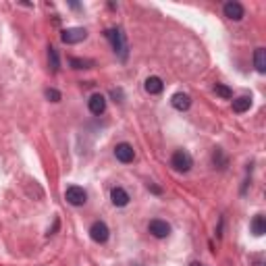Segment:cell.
<instances>
[{"label":"cell","instance_id":"4","mask_svg":"<svg viewBox=\"0 0 266 266\" xmlns=\"http://www.w3.org/2000/svg\"><path fill=\"white\" fill-rule=\"evenodd\" d=\"M108 227H106V223H102V220H96V223L90 227V237L94 239L96 243H106L108 241Z\"/></svg>","mask_w":266,"mask_h":266},{"label":"cell","instance_id":"17","mask_svg":"<svg viewBox=\"0 0 266 266\" xmlns=\"http://www.w3.org/2000/svg\"><path fill=\"white\" fill-rule=\"evenodd\" d=\"M212 162H214V166H218V168L227 166V156L223 154V150H220V148L214 150V154H212Z\"/></svg>","mask_w":266,"mask_h":266},{"label":"cell","instance_id":"19","mask_svg":"<svg viewBox=\"0 0 266 266\" xmlns=\"http://www.w3.org/2000/svg\"><path fill=\"white\" fill-rule=\"evenodd\" d=\"M214 92L220 96V98H225V100H231V98H233L231 87H227V85H223V83H216V85H214Z\"/></svg>","mask_w":266,"mask_h":266},{"label":"cell","instance_id":"3","mask_svg":"<svg viewBox=\"0 0 266 266\" xmlns=\"http://www.w3.org/2000/svg\"><path fill=\"white\" fill-rule=\"evenodd\" d=\"M65 200L71 204V206H83V204L87 202V193L83 187H79V185H71V187H67L65 191Z\"/></svg>","mask_w":266,"mask_h":266},{"label":"cell","instance_id":"14","mask_svg":"<svg viewBox=\"0 0 266 266\" xmlns=\"http://www.w3.org/2000/svg\"><path fill=\"white\" fill-rule=\"evenodd\" d=\"M254 65H256V69H258V73H266V50L264 48H256Z\"/></svg>","mask_w":266,"mask_h":266},{"label":"cell","instance_id":"13","mask_svg":"<svg viewBox=\"0 0 266 266\" xmlns=\"http://www.w3.org/2000/svg\"><path fill=\"white\" fill-rule=\"evenodd\" d=\"M252 233H254L256 237H262V235L266 233V218H264L262 214H256V216L252 218Z\"/></svg>","mask_w":266,"mask_h":266},{"label":"cell","instance_id":"12","mask_svg":"<svg viewBox=\"0 0 266 266\" xmlns=\"http://www.w3.org/2000/svg\"><path fill=\"white\" fill-rule=\"evenodd\" d=\"M162 90H164V83H162V79H160V77L152 75V77H148V79H146V92H148V94L158 96V94H162Z\"/></svg>","mask_w":266,"mask_h":266},{"label":"cell","instance_id":"10","mask_svg":"<svg viewBox=\"0 0 266 266\" xmlns=\"http://www.w3.org/2000/svg\"><path fill=\"white\" fill-rule=\"evenodd\" d=\"M171 104H173V108L183 112V110H187L189 106H191V98H189L187 94H183V92H177V94H173Z\"/></svg>","mask_w":266,"mask_h":266},{"label":"cell","instance_id":"2","mask_svg":"<svg viewBox=\"0 0 266 266\" xmlns=\"http://www.w3.org/2000/svg\"><path fill=\"white\" fill-rule=\"evenodd\" d=\"M191 164H193V160L185 150H177V152L173 154V158H171V166L175 168V171H179V173H187L191 168Z\"/></svg>","mask_w":266,"mask_h":266},{"label":"cell","instance_id":"6","mask_svg":"<svg viewBox=\"0 0 266 266\" xmlns=\"http://www.w3.org/2000/svg\"><path fill=\"white\" fill-rule=\"evenodd\" d=\"M85 38H87V31L83 27H69V29L63 31V35H60V40H63L65 44H79Z\"/></svg>","mask_w":266,"mask_h":266},{"label":"cell","instance_id":"16","mask_svg":"<svg viewBox=\"0 0 266 266\" xmlns=\"http://www.w3.org/2000/svg\"><path fill=\"white\" fill-rule=\"evenodd\" d=\"M48 60H50V67H52V73H56V71L60 69V60H58V52L56 48H48Z\"/></svg>","mask_w":266,"mask_h":266},{"label":"cell","instance_id":"20","mask_svg":"<svg viewBox=\"0 0 266 266\" xmlns=\"http://www.w3.org/2000/svg\"><path fill=\"white\" fill-rule=\"evenodd\" d=\"M46 98L52 102H60V92H56L54 87H50V90H46Z\"/></svg>","mask_w":266,"mask_h":266},{"label":"cell","instance_id":"15","mask_svg":"<svg viewBox=\"0 0 266 266\" xmlns=\"http://www.w3.org/2000/svg\"><path fill=\"white\" fill-rule=\"evenodd\" d=\"M250 106H252L250 96H239V98L233 100V110L235 112H245V110H250Z\"/></svg>","mask_w":266,"mask_h":266},{"label":"cell","instance_id":"5","mask_svg":"<svg viewBox=\"0 0 266 266\" xmlns=\"http://www.w3.org/2000/svg\"><path fill=\"white\" fill-rule=\"evenodd\" d=\"M148 231L152 233L156 239H164V237H168V233H171V225H168L166 220L154 218V220H150V225H148Z\"/></svg>","mask_w":266,"mask_h":266},{"label":"cell","instance_id":"9","mask_svg":"<svg viewBox=\"0 0 266 266\" xmlns=\"http://www.w3.org/2000/svg\"><path fill=\"white\" fill-rule=\"evenodd\" d=\"M87 106H90L92 114L100 117V114H104V110H106V98L102 94H92V98L87 100Z\"/></svg>","mask_w":266,"mask_h":266},{"label":"cell","instance_id":"7","mask_svg":"<svg viewBox=\"0 0 266 266\" xmlns=\"http://www.w3.org/2000/svg\"><path fill=\"white\" fill-rule=\"evenodd\" d=\"M114 156H117V160L129 164V162H133V158H135V152H133L131 144L123 141V144H117V148H114Z\"/></svg>","mask_w":266,"mask_h":266},{"label":"cell","instance_id":"1","mask_svg":"<svg viewBox=\"0 0 266 266\" xmlns=\"http://www.w3.org/2000/svg\"><path fill=\"white\" fill-rule=\"evenodd\" d=\"M106 38L112 44V50L119 54L121 60H127L129 56V50H127V40H125V33H123L119 27H112V29H106Z\"/></svg>","mask_w":266,"mask_h":266},{"label":"cell","instance_id":"18","mask_svg":"<svg viewBox=\"0 0 266 266\" xmlns=\"http://www.w3.org/2000/svg\"><path fill=\"white\" fill-rule=\"evenodd\" d=\"M69 63H71L73 69H90V67H94V60H90V58H71Z\"/></svg>","mask_w":266,"mask_h":266},{"label":"cell","instance_id":"21","mask_svg":"<svg viewBox=\"0 0 266 266\" xmlns=\"http://www.w3.org/2000/svg\"><path fill=\"white\" fill-rule=\"evenodd\" d=\"M256 266H262V262H260V260H256Z\"/></svg>","mask_w":266,"mask_h":266},{"label":"cell","instance_id":"11","mask_svg":"<svg viewBox=\"0 0 266 266\" xmlns=\"http://www.w3.org/2000/svg\"><path fill=\"white\" fill-rule=\"evenodd\" d=\"M110 200H112L114 206L123 208V206H127L131 198H129V193L123 189V187H112V191H110Z\"/></svg>","mask_w":266,"mask_h":266},{"label":"cell","instance_id":"8","mask_svg":"<svg viewBox=\"0 0 266 266\" xmlns=\"http://www.w3.org/2000/svg\"><path fill=\"white\" fill-rule=\"evenodd\" d=\"M223 13H225V17H229L231 21H241L243 15H245L243 6L239 4V2H235V0H231V2H227V4L223 6Z\"/></svg>","mask_w":266,"mask_h":266}]
</instances>
